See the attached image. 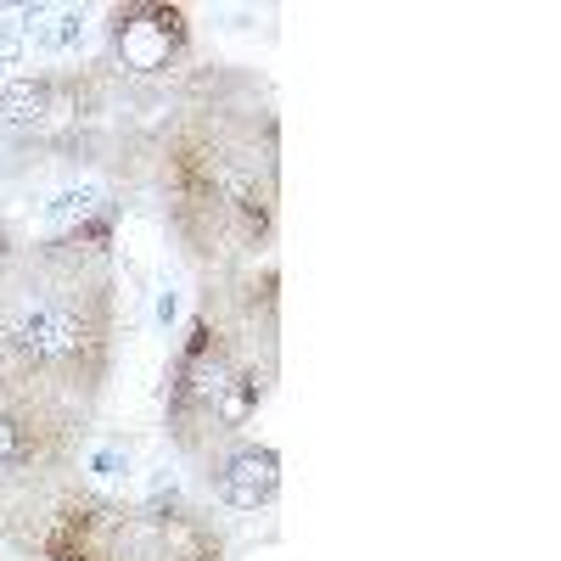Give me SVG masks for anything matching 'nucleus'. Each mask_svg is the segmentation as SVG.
<instances>
[{
    "label": "nucleus",
    "mask_w": 561,
    "mask_h": 561,
    "mask_svg": "<svg viewBox=\"0 0 561 561\" xmlns=\"http://www.w3.org/2000/svg\"><path fill=\"white\" fill-rule=\"evenodd\" d=\"M192 472L214 494V505H225V511H270L275 494H280V455L270 444H259L253 433L214 449L208 460L192 466Z\"/></svg>",
    "instance_id": "6e6552de"
},
{
    "label": "nucleus",
    "mask_w": 561,
    "mask_h": 561,
    "mask_svg": "<svg viewBox=\"0 0 561 561\" xmlns=\"http://www.w3.org/2000/svg\"><path fill=\"white\" fill-rule=\"evenodd\" d=\"M280 382V270L275 259L203 275L163 370V438L185 466L253 433Z\"/></svg>",
    "instance_id": "f03ea898"
},
{
    "label": "nucleus",
    "mask_w": 561,
    "mask_h": 561,
    "mask_svg": "<svg viewBox=\"0 0 561 561\" xmlns=\"http://www.w3.org/2000/svg\"><path fill=\"white\" fill-rule=\"evenodd\" d=\"M34 561H230V539L208 505L180 494L79 489L45 528Z\"/></svg>",
    "instance_id": "39448f33"
},
{
    "label": "nucleus",
    "mask_w": 561,
    "mask_h": 561,
    "mask_svg": "<svg viewBox=\"0 0 561 561\" xmlns=\"http://www.w3.org/2000/svg\"><path fill=\"white\" fill-rule=\"evenodd\" d=\"M135 174L197 275L264 264L280 230V113L270 84L237 62L185 68L135 140Z\"/></svg>",
    "instance_id": "f257e3e1"
},
{
    "label": "nucleus",
    "mask_w": 561,
    "mask_h": 561,
    "mask_svg": "<svg viewBox=\"0 0 561 561\" xmlns=\"http://www.w3.org/2000/svg\"><path fill=\"white\" fill-rule=\"evenodd\" d=\"M18 28H23V51H79L84 45V28L90 18L73 12V7H34V12H18Z\"/></svg>",
    "instance_id": "1a4fd4ad"
},
{
    "label": "nucleus",
    "mask_w": 561,
    "mask_h": 561,
    "mask_svg": "<svg viewBox=\"0 0 561 561\" xmlns=\"http://www.w3.org/2000/svg\"><path fill=\"white\" fill-rule=\"evenodd\" d=\"M124 337L113 253L34 237L0 270V377L73 399L96 415Z\"/></svg>",
    "instance_id": "7ed1b4c3"
},
{
    "label": "nucleus",
    "mask_w": 561,
    "mask_h": 561,
    "mask_svg": "<svg viewBox=\"0 0 561 561\" xmlns=\"http://www.w3.org/2000/svg\"><path fill=\"white\" fill-rule=\"evenodd\" d=\"M113 102V68H57V73H23L0 84V129H18L34 140H57L102 118Z\"/></svg>",
    "instance_id": "423d86ee"
},
{
    "label": "nucleus",
    "mask_w": 561,
    "mask_h": 561,
    "mask_svg": "<svg viewBox=\"0 0 561 561\" xmlns=\"http://www.w3.org/2000/svg\"><path fill=\"white\" fill-rule=\"evenodd\" d=\"M18 253H23V230H18V225H12L7 214H0V270H7V264H12Z\"/></svg>",
    "instance_id": "9d476101"
},
{
    "label": "nucleus",
    "mask_w": 561,
    "mask_h": 561,
    "mask_svg": "<svg viewBox=\"0 0 561 561\" xmlns=\"http://www.w3.org/2000/svg\"><path fill=\"white\" fill-rule=\"evenodd\" d=\"M107 57L113 73L124 79H180L185 62H192L197 45V23L185 7H169V0H124V7H107Z\"/></svg>",
    "instance_id": "0eeeda50"
},
{
    "label": "nucleus",
    "mask_w": 561,
    "mask_h": 561,
    "mask_svg": "<svg viewBox=\"0 0 561 561\" xmlns=\"http://www.w3.org/2000/svg\"><path fill=\"white\" fill-rule=\"evenodd\" d=\"M90 410L0 377V545L34 556L57 511L84 489Z\"/></svg>",
    "instance_id": "20e7f679"
}]
</instances>
